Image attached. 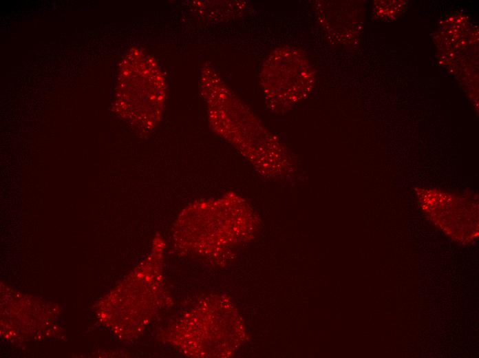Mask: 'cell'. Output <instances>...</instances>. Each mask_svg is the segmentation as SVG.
I'll return each mask as SVG.
<instances>
[{
	"instance_id": "obj_1",
	"label": "cell",
	"mask_w": 479,
	"mask_h": 358,
	"mask_svg": "<svg viewBox=\"0 0 479 358\" xmlns=\"http://www.w3.org/2000/svg\"><path fill=\"white\" fill-rule=\"evenodd\" d=\"M414 192L425 216L451 240L467 245L478 239V197L476 193L425 187H416Z\"/></svg>"
},
{
	"instance_id": "obj_2",
	"label": "cell",
	"mask_w": 479,
	"mask_h": 358,
	"mask_svg": "<svg viewBox=\"0 0 479 358\" xmlns=\"http://www.w3.org/2000/svg\"><path fill=\"white\" fill-rule=\"evenodd\" d=\"M260 81L264 96L276 107H288L310 94L315 70L306 54L289 45L275 48L263 63Z\"/></svg>"
}]
</instances>
